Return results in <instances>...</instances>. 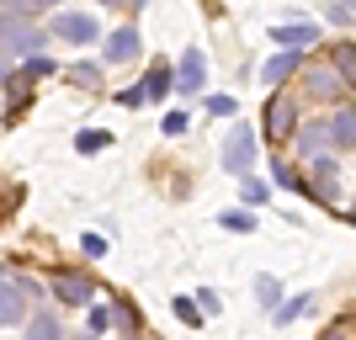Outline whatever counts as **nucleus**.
I'll use <instances>...</instances> for the list:
<instances>
[{"label": "nucleus", "instance_id": "nucleus-4", "mask_svg": "<svg viewBox=\"0 0 356 340\" xmlns=\"http://www.w3.org/2000/svg\"><path fill=\"white\" fill-rule=\"evenodd\" d=\"M138 48H144L138 27H118V32L102 43V64H134V59H138Z\"/></svg>", "mask_w": 356, "mask_h": 340}, {"label": "nucleus", "instance_id": "nucleus-38", "mask_svg": "<svg viewBox=\"0 0 356 340\" xmlns=\"http://www.w3.org/2000/svg\"><path fill=\"white\" fill-rule=\"evenodd\" d=\"M346 218H351V223H356V202H351V213H346Z\"/></svg>", "mask_w": 356, "mask_h": 340}, {"label": "nucleus", "instance_id": "nucleus-13", "mask_svg": "<svg viewBox=\"0 0 356 340\" xmlns=\"http://www.w3.org/2000/svg\"><path fill=\"white\" fill-rule=\"evenodd\" d=\"M341 90H346V80H341L335 70H314V74H309V96H319V102L341 96Z\"/></svg>", "mask_w": 356, "mask_h": 340}, {"label": "nucleus", "instance_id": "nucleus-5", "mask_svg": "<svg viewBox=\"0 0 356 340\" xmlns=\"http://www.w3.org/2000/svg\"><path fill=\"white\" fill-rule=\"evenodd\" d=\"M54 298H59V303H70V309H86L90 298H96V287H90L80 271H54Z\"/></svg>", "mask_w": 356, "mask_h": 340}, {"label": "nucleus", "instance_id": "nucleus-2", "mask_svg": "<svg viewBox=\"0 0 356 340\" xmlns=\"http://www.w3.org/2000/svg\"><path fill=\"white\" fill-rule=\"evenodd\" d=\"M309 197H314V202H325V207H335V202H341V165L330 160V154H314Z\"/></svg>", "mask_w": 356, "mask_h": 340}, {"label": "nucleus", "instance_id": "nucleus-22", "mask_svg": "<svg viewBox=\"0 0 356 340\" xmlns=\"http://www.w3.org/2000/svg\"><path fill=\"white\" fill-rule=\"evenodd\" d=\"M223 229H234V234H250V229H255V218H250V213H223Z\"/></svg>", "mask_w": 356, "mask_h": 340}, {"label": "nucleus", "instance_id": "nucleus-27", "mask_svg": "<svg viewBox=\"0 0 356 340\" xmlns=\"http://www.w3.org/2000/svg\"><path fill=\"white\" fill-rule=\"evenodd\" d=\"M208 112H213V118H229V112H234V96H213Z\"/></svg>", "mask_w": 356, "mask_h": 340}, {"label": "nucleus", "instance_id": "nucleus-33", "mask_svg": "<svg viewBox=\"0 0 356 340\" xmlns=\"http://www.w3.org/2000/svg\"><path fill=\"white\" fill-rule=\"evenodd\" d=\"M11 80V54H0V86Z\"/></svg>", "mask_w": 356, "mask_h": 340}, {"label": "nucleus", "instance_id": "nucleus-11", "mask_svg": "<svg viewBox=\"0 0 356 340\" xmlns=\"http://www.w3.org/2000/svg\"><path fill=\"white\" fill-rule=\"evenodd\" d=\"M293 70H298V54H293V48H282V54H277V59H271L266 70H261V80H266L271 90H282L287 80H293Z\"/></svg>", "mask_w": 356, "mask_h": 340}, {"label": "nucleus", "instance_id": "nucleus-40", "mask_svg": "<svg viewBox=\"0 0 356 340\" xmlns=\"http://www.w3.org/2000/svg\"><path fill=\"white\" fill-rule=\"evenodd\" d=\"M0 6H11V0H0Z\"/></svg>", "mask_w": 356, "mask_h": 340}, {"label": "nucleus", "instance_id": "nucleus-16", "mask_svg": "<svg viewBox=\"0 0 356 340\" xmlns=\"http://www.w3.org/2000/svg\"><path fill=\"white\" fill-rule=\"evenodd\" d=\"M325 144H330V128H325V122L298 128V149H303V154H325Z\"/></svg>", "mask_w": 356, "mask_h": 340}, {"label": "nucleus", "instance_id": "nucleus-21", "mask_svg": "<svg viewBox=\"0 0 356 340\" xmlns=\"http://www.w3.org/2000/svg\"><path fill=\"white\" fill-rule=\"evenodd\" d=\"M70 80L74 86H96V80H102V64H70Z\"/></svg>", "mask_w": 356, "mask_h": 340}, {"label": "nucleus", "instance_id": "nucleus-9", "mask_svg": "<svg viewBox=\"0 0 356 340\" xmlns=\"http://www.w3.org/2000/svg\"><path fill=\"white\" fill-rule=\"evenodd\" d=\"M144 102H165V96H170V90H176V70H170V64H154V70L144 74Z\"/></svg>", "mask_w": 356, "mask_h": 340}, {"label": "nucleus", "instance_id": "nucleus-41", "mask_svg": "<svg viewBox=\"0 0 356 340\" xmlns=\"http://www.w3.org/2000/svg\"><path fill=\"white\" fill-rule=\"evenodd\" d=\"M134 6H144V0H134Z\"/></svg>", "mask_w": 356, "mask_h": 340}, {"label": "nucleus", "instance_id": "nucleus-24", "mask_svg": "<svg viewBox=\"0 0 356 340\" xmlns=\"http://www.w3.org/2000/svg\"><path fill=\"white\" fill-rule=\"evenodd\" d=\"M74 149H80V154H96V149H106V133H74Z\"/></svg>", "mask_w": 356, "mask_h": 340}, {"label": "nucleus", "instance_id": "nucleus-15", "mask_svg": "<svg viewBox=\"0 0 356 340\" xmlns=\"http://www.w3.org/2000/svg\"><path fill=\"white\" fill-rule=\"evenodd\" d=\"M271 186H282V192H309V176H298L287 160H277L271 165Z\"/></svg>", "mask_w": 356, "mask_h": 340}, {"label": "nucleus", "instance_id": "nucleus-32", "mask_svg": "<svg viewBox=\"0 0 356 340\" xmlns=\"http://www.w3.org/2000/svg\"><path fill=\"white\" fill-rule=\"evenodd\" d=\"M118 102H122V106H144V90H138V86H134V90H118Z\"/></svg>", "mask_w": 356, "mask_h": 340}, {"label": "nucleus", "instance_id": "nucleus-34", "mask_svg": "<svg viewBox=\"0 0 356 340\" xmlns=\"http://www.w3.org/2000/svg\"><path fill=\"white\" fill-rule=\"evenodd\" d=\"M341 6H346V11H351V16H356V0H341Z\"/></svg>", "mask_w": 356, "mask_h": 340}, {"label": "nucleus", "instance_id": "nucleus-19", "mask_svg": "<svg viewBox=\"0 0 356 340\" xmlns=\"http://www.w3.org/2000/svg\"><path fill=\"white\" fill-rule=\"evenodd\" d=\"M303 309H309V298L298 293V298H287V303H277V309H271V314H277V325H293V319H298V314H303Z\"/></svg>", "mask_w": 356, "mask_h": 340}, {"label": "nucleus", "instance_id": "nucleus-18", "mask_svg": "<svg viewBox=\"0 0 356 340\" xmlns=\"http://www.w3.org/2000/svg\"><path fill=\"white\" fill-rule=\"evenodd\" d=\"M277 298H282V282H277V277H255V303L277 309Z\"/></svg>", "mask_w": 356, "mask_h": 340}, {"label": "nucleus", "instance_id": "nucleus-26", "mask_svg": "<svg viewBox=\"0 0 356 340\" xmlns=\"http://www.w3.org/2000/svg\"><path fill=\"white\" fill-rule=\"evenodd\" d=\"M160 128H165V133H186V112H165Z\"/></svg>", "mask_w": 356, "mask_h": 340}, {"label": "nucleus", "instance_id": "nucleus-12", "mask_svg": "<svg viewBox=\"0 0 356 340\" xmlns=\"http://www.w3.org/2000/svg\"><path fill=\"white\" fill-rule=\"evenodd\" d=\"M325 128H330V144H335V149H351L356 144V112H335Z\"/></svg>", "mask_w": 356, "mask_h": 340}, {"label": "nucleus", "instance_id": "nucleus-17", "mask_svg": "<svg viewBox=\"0 0 356 340\" xmlns=\"http://www.w3.org/2000/svg\"><path fill=\"white\" fill-rule=\"evenodd\" d=\"M27 340H64V330H59V319L43 309V314H38V319L27 325Z\"/></svg>", "mask_w": 356, "mask_h": 340}, {"label": "nucleus", "instance_id": "nucleus-3", "mask_svg": "<svg viewBox=\"0 0 356 340\" xmlns=\"http://www.w3.org/2000/svg\"><path fill=\"white\" fill-rule=\"evenodd\" d=\"M54 38H64V43H96L102 27H96V16H86V11H59L54 16Z\"/></svg>", "mask_w": 356, "mask_h": 340}, {"label": "nucleus", "instance_id": "nucleus-37", "mask_svg": "<svg viewBox=\"0 0 356 340\" xmlns=\"http://www.w3.org/2000/svg\"><path fill=\"white\" fill-rule=\"evenodd\" d=\"M96 6H122V0H96Z\"/></svg>", "mask_w": 356, "mask_h": 340}, {"label": "nucleus", "instance_id": "nucleus-25", "mask_svg": "<svg viewBox=\"0 0 356 340\" xmlns=\"http://www.w3.org/2000/svg\"><path fill=\"white\" fill-rule=\"evenodd\" d=\"M86 325H90V335H102V330L112 325V314H106V309H90V314H86Z\"/></svg>", "mask_w": 356, "mask_h": 340}, {"label": "nucleus", "instance_id": "nucleus-10", "mask_svg": "<svg viewBox=\"0 0 356 340\" xmlns=\"http://www.w3.org/2000/svg\"><path fill=\"white\" fill-rule=\"evenodd\" d=\"M271 38H277L282 48H293V54H303L309 43H319V27H314V22H298V27H277Z\"/></svg>", "mask_w": 356, "mask_h": 340}, {"label": "nucleus", "instance_id": "nucleus-35", "mask_svg": "<svg viewBox=\"0 0 356 340\" xmlns=\"http://www.w3.org/2000/svg\"><path fill=\"white\" fill-rule=\"evenodd\" d=\"M325 340H346V335H341V330H330V335H325Z\"/></svg>", "mask_w": 356, "mask_h": 340}, {"label": "nucleus", "instance_id": "nucleus-14", "mask_svg": "<svg viewBox=\"0 0 356 340\" xmlns=\"http://www.w3.org/2000/svg\"><path fill=\"white\" fill-rule=\"evenodd\" d=\"M330 70L341 74L346 86H356V48H351V43H335V54H330Z\"/></svg>", "mask_w": 356, "mask_h": 340}, {"label": "nucleus", "instance_id": "nucleus-39", "mask_svg": "<svg viewBox=\"0 0 356 340\" xmlns=\"http://www.w3.org/2000/svg\"><path fill=\"white\" fill-rule=\"evenodd\" d=\"M74 340H96V335H74Z\"/></svg>", "mask_w": 356, "mask_h": 340}, {"label": "nucleus", "instance_id": "nucleus-29", "mask_svg": "<svg viewBox=\"0 0 356 340\" xmlns=\"http://www.w3.org/2000/svg\"><path fill=\"white\" fill-rule=\"evenodd\" d=\"M176 319H186V325H197L202 314H197V303H186V298H176Z\"/></svg>", "mask_w": 356, "mask_h": 340}, {"label": "nucleus", "instance_id": "nucleus-23", "mask_svg": "<svg viewBox=\"0 0 356 340\" xmlns=\"http://www.w3.org/2000/svg\"><path fill=\"white\" fill-rule=\"evenodd\" d=\"M112 319H118V325L128 330V335L138 330V309H134V303H118V309H112Z\"/></svg>", "mask_w": 356, "mask_h": 340}, {"label": "nucleus", "instance_id": "nucleus-7", "mask_svg": "<svg viewBox=\"0 0 356 340\" xmlns=\"http://www.w3.org/2000/svg\"><path fill=\"white\" fill-rule=\"evenodd\" d=\"M266 133L271 138H287V133H293V102H287L282 90H271V102H266Z\"/></svg>", "mask_w": 356, "mask_h": 340}, {"label": "nucleus", "instance_id": "nucleus-28", "mask_svg": "<svg viewBox=\"0 0 356 340\" xmlns=\"http://www.w3.org/2000/svg\"><path fill=\"white\" fill-rule=\"evenodd\" d=\"M197 309H208V314H218L223 303H218V293H213V287H202V293H197Z\"/></svg>", "mask_w": 356, "mask_h": 340}, {"label": "nucleus", "instance_id": "nucleus-31", "mask_svg": "<svg viewBox=\"0 0 356 340\" xmlns=\"http://www.w3.org/2000/svg\"><path fill=\"white\" fill-rule=\"evenodd\" d=\"M80 250H86V255H102L106 239H102V234H86V239H80Z\"/></svg>", "mask_w": 356, "mask_h": 340}, {"label": "nucleus", "instance_id": "nucleus-30", "mask_svg": "<svg viewBox=\"0 0 356 340\" xmlns=\"http://www.w3.org/2000/svg\"><path fill=\"white\" fill-rule=\"evenodd\" d=\"M11 6H16V11H27V16H32V11H48V6H59V0H11Z\"/></svg>", "mask_w": 356, "mask_h": 340}, {"label": "nucleus", "instance_id": "nucleus-8", "mask_svg": "<svg viewBox=\"0 0 356 340\" xmlns=\"http://www.w3.org/2000/svg\"><path fill=\"white\" fill-rule=\"evenodd\" d=\"M27 319V293L16 282H0V330L6 325H22Z\"/></svg>", "mask_w": 356, "mask_h": 340}, {"label": "nucleus", "instance_id": "nucleus-36", "mask_svg": "<svg viewBox=\"0 0 356 340\" xmlns=\"http://www.w3.org/2000/svg\"><path fill=\"white\" fill-rule=\"evenodd\" d=\"M128 340H149V335H144V330H134V335H128Z\"/></svg>", "mask_w": 356, "mask_h": 340}, {"label": "nucleus", "instance_id": "nucleus-1", "mask_svg": "<svg viewBox=\"0 0 356 340\" xmlns=\"http://www.w3.org/2000/svg\"><path fill=\"white\" fill-rule=\"evenodd\" d=\"M255 154H261V138H255L250 122L229 128V138H223V170H229V176H250Z\"/></svg>", "mask_w": 356, "mask_h": 340}, {"label": "nucleus", "instance_id": "nucleus-6", "mask_svg": "<svg viewBox=\"0 0 356 340\" xmlns=\"http://www.w3.org/2000/svg\"><path fill=\"white\" fill-rule=\"evenodd\" d=\"M208 86V59L197 54V48H186L176 64V90H186V96H197V90Z\"/></svg>", "mask_w": 356, "mask_h": 340}, {"label": "nucleus", "instance_id": "nucleus-20", "mask_svg": "<svg viewBox=\"0 0 356 340\" xmlns=\"http://www.w3.org/2000/svg\"><path fill=\"white\" fill-rule=\"evenodd\" d=\"M266 181H255V176H239V197H245V202H266Z\"/></svg>", "mask_w": 356, "mask_h": 340}]
</instances>
